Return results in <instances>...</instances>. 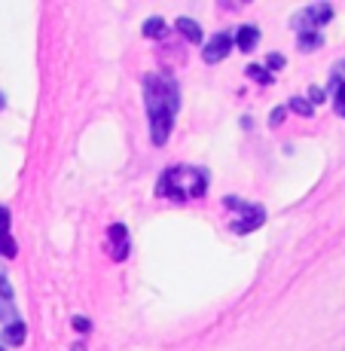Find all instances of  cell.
Here are the masks:
<instances>
[{
    "mask_svg": "<svg viewBox=\"0 0 345 351\" xmlns=\"http://www.w3.org/2000/svg\"><path fill=\"white\" fill-rule=\"evenodd\" d=\"M144 101H147V119H150V141L162 147L171 138V125L180 107L178 83L168 77H144Z\"/></svg>",
    "mask_w": 345,
    "mask_h": 351,
    "instance_id": "6da1fadb",
    "label": "cell"
},
{
    "mask_svg": "<svg viewBox=\"0 0 345 351\" xmlns=\"http://www.w3.org/2000/svg\"><path fill=\"white\" fill-rule=\"evenodd\" d=\"M205 193H208V171L195 165L165 168L156 184L159 199H171V202H193V199H202Z\"/></svg>",
    "mask_w": 345,
    "mask_h": 351,
    "instance_id": "7a4b0ae2",
    "label": "cell"
},
{
    "mask_svg": "<svg viewBox=\"0 0 345 351\" xmlns=\"http://www.w3.org/2000/svg\"><path fill=\"white\" fill-rule=\"evenodd\" d=\"M333 19V6L330 3H312L306 6V10H300L294 19H290V25H294L296 37L300 34H321L324 25Z\"/></svg>",
    "mask_w": 345,
    "mask_h": 351,
    "instance_id": "3957f363",
    "label": "cell"
},
{
    "mask_svg": "<svg viewBox=\"0 0 345 351\" xmlns=\"http://www.w3.org/2000/svg\"><path fill=\"white\" fill-rule=\"evenodd\" d=\"M239 214H241V217L229 223V226H233V232H239V235L254 232V229H260L263 223H266V211H263V205H254V202H248Z\"/></svg>",
    "mask_w": 345,
    "mask_h": 351,
    "instance_id": "277c9868",
    "label": "cell"
},
{
    "mask_svg": "<svg viewBox=\"0 0 345 351\" xmlns=\"http://www.w3.org/2000/svg\"><path fill=\"white\" fill-rule=\"evenodd\" d=\"M229 49H233V31H220L205 43L202 58H205V64H217V62H223V58L229 56Z\"/></svg>",
    "mask_w": 345,
    "mask_h": 351,
    "instance_id": "5b68a950",
    "label": "cell"
},
{
    "mask_svg": "<svg viewBox=\"0 0 345 351\" xmlns=\"http://www.w3.org/2000/svg\"><path fill=\"white\" fill-rule=\"evenodd\" d=\"M107 251H110V260L117 263H123L128 256V229L123 223L107 226Z\"/></svg>",
    "mask_w": 345,
    "mask_h": 351,
    "instance_id": "8992f818",
    "label": "cell"
},
{
    "mask_svg": "<svg viewBox=\"0 0 345 351\" xmlns=\"http://www.w3.org/2000/svg\"><path fill=\"white\" fill-rule=\"evenodd\" d=\"M257 43H260V28L257 25H241V28L233 31V46H239L241 52H254Z\"/></svg>",
    "mask_w": 345,
    "mask_h": 351,
    "instance_id": "52a82bcc",
    "label": "cell"
},
{
    "mask_svg": "<svg viewBox=\"0 0 345 351\" xmlns=\"http://www.w3.org/2000/svg\"><path fill=\"white\" fill-rule=\"evenodd\" d=\"M25 336H28V324H22V321H10V324H3V333H0V339H3V346H12V348H19L25 342Z\"/></svg>",
    "mask_w": 345,
    "mask_h": 351,
    "instance_id": "ba28073f",
    "label": "cell"
},
{
    "mask_svg": "<svg viewBox=\"0 0 345 351\" xmlns=\"http://www.w3.org/2000/svg\"><path fill=\"white\" fill-rule=\"evenodd\" d=\"M174 28H178L180 34H184L187 43H202V37H205V31H202V25L195 22V19L189 16H180L178 22H174Z\"/></svg>",
    "mask_w": 345,
    "mask_h": 351,
    "instance_id": "9c48e42d",
    "label": "cell"
},
{
    "mask_svg": "<svg viewBox=\"0 0 345 351\" xmlns=\"http://www.w3.org/2000/svg\"><path fill=\"white\" fill-rule=\"evenodd\" d=\"M141 31H144V37H147V40H162V37L168 34V25H165V19L153 16V19H147L144 28H141Z\"/></svg>",
    "mask_w": 345,
    "mask_h": 351,
    "instance_id": "30bf717a",
    "label": "cell"
},
{
    "mask_svg": "<svg viewBox=\"0 0 345 351\" xmlns=\"http://www.w3.org/2000/svg\"><path fill=\"white\" fill-rule=\"evenodd\" d=\"M330 92H333V104H336V113L345 117V80H330Z\"/></svg>",
    "mask_w": 345,
    "mask_h": 351,
    "instance_id": "8fae6325",
    "label": "cell"
},
{
    "mask_svg": "<svg viewBox=\"0 0 345 351\" xmlns=\"http://www.w3.org/2000/svg\"><path fill=\"white\" fill-rule=\"evenodd\" d=\"M19 254V245H16V239L10 235V229H3L0 232V256H6V260H12V256Z\"/></svg>",
    "mask_w": 345,
    "mask_h": 351,
    "instance_id": "7c38bea8",
    "label": "cell"
},
{
    "mask_svg": "<svg viewBox=\"0 0 345 351\" xmlns=\"http://www.w3.org/2000/svg\"><path fill=\"white\" fill-rule=\"evenodd\" d=\"M321 43H324V37H321V34H300V37H296V46H300L302 52L321 49Z\"/></svg>",
    "mask_w": 345,
    "mask_h": 351,
    "instance_id": "4fadbf2b",
    "label": "cell"
},
{
    "mask_svg": "<svg viewBox=\"0 0 345 351\" xmlns=\"http://www.w3.org/2000/svg\"><path fill=\"white\" fill-rule=\"evenodd\" d=\"M287 110L300 113V117H312V113H315V107L309 104L306 98H290V101H287Z\"/></svg>",
    "mask_w": 345,
    "mask_h": 351,
    "instance_id": "5bb4252c",
    "label": "cell"
},
{
    "mask_svg": "<svg viewBox=\"0 0 345 351\" xmlns=\"http://www.w3.org/2000/svg\"><path fill=\"white\" fill-rule=\"evenodd\" d=\"M248 77L257 80L260 86H269V83H272V73H269L266 67H260V64H248Z\"/></svg>",
    "mask_w": 345,
    "mask_h": 351,
    "instance_id": "9a60e30c",
    "label": "cell"
},
{
    "mask_svg": "<svg viewBox=\"0 0 345 351\" xmlns=\"http://www.w3.org/2000/svg\"><path fill=\"white\" fill-rule=\"evenodd\" d=\"M12 300H16V293H12L10 278H6V272H0V302H3V306H12Z\"/></svg>",
    "mask_w": 345,
    "mask_h": 351,
    "instance_id": "2e32d148",
    "label": "cell"
},
{
    "mask_svg": "<svg viewBox=\"0 0 345 351\" xmlns=\"http://www.w3.org/2000/svg\"><path fill=\"white\" fill-rule=\"evenodd\" d=\"M309 104H324V101H327V89H321V86H312V89H309Z\"/></svg>",
    "mask_w": 345,
    "mask_h": 351,
    "instance_id": "e0dca14e",
    "label": "cell"
},
{
    "mask_svg": "<svg viewBox=\"0 0 345 351\" xmlns=\"http://www.w3.org/2000/svg\"><path fill=\"white\" fill-rule=\"evenodd\" d=\"M284 64H287V62H284L281 52H272V56H266V71H281Z\"/></svg>",
    "mask_w": 345,
    "mask_h": 351,
    "instance_id": "ac0fdd59",
    "label": "cell"
},
{
    "mask_svg": "<svg viewBox=\"0 0 345 351\" xmlns=\"http://www.w3.org/2000/svg\"><path fill=\"white\" fill-rule=\"evenodd\" d=\"M73 330H80V333H89V330H92V321L89 318H83V315H73Z\"/></svg>",
    "mask_w": 345,
    "mask_h": 351,
    "instance_id": "d6986e66",
    "label": "cell"
},
{
    "mask_svg": "<svg viewBox=\"0 0 345 351\" xmlns=\"http://www.w3.org/2000/svg\"><path fill=\"white\" fill-rule=\"evenodd\" d=\"M223 205L229 208V211H241V208L248 205L245 199H239V195H226V199H223Z\"/></svg>",
    "mask_w": 345,
    "mask_h": 351,
    "instance_id": "ffe728a7",
    "label": "cell"
},
{
    "mask_svg": "<svg viewBox=\"0 0 345 351\" xmlns=\"http://www.w3.org/2000/svg\"><path fill=\"white\" fill-rule=\"evenodd\" d=\"M284 117H287V107H275V110L269 113V125H281Z\"/></svg>",
    "mask_w": 345,
    "mask_h": 351,
    "instance_id": "44dd1931",
    "label": "cell"
},
{
    "mask_svg": "<svg viewBox=\"0 0 345 351\" xmlns=\"http://www.w3.org/2000/svg\"><path fill=\"white\" fill-rule=\"evenodd\" d=\"M6 226H10V208H3V205H0V232H3Z\"/></svg>",
    "mask_w": 345,
    "mask_h": 351,
    "instance_id": "7402d4cb",
    "label": "cell"
},
{
    "mask_svg": "<svg viewBox=\"0 0 345 351\" xmlns=\"http://www.w3.org/2000/svg\"><path fill=\"white\" fill-rule=\"evenodd\" d=\"M333 77H336V80H345V62H340V64L333 67Z\"/></svg>",
    "mask_w": 345,
    "mask_h": 351,
    "instance_id": "603a6c76",
    "label": "cell"
},
{
    "mask_svg": "<svg viewBox=\"0 0 345 351\" xmlns=\"http://www.w3.org/2000/svg\"><path fill=\"white\" fill-rule=\"evenodd\" d=\"M71 351H89V348H86L83 342H77V346H71Z\"/></svg>",
    "mask_w": 345,
    "mask_h": 351,
    "instance_id": "cb8c5ba5",
    "label": "cell"
},
{
    "mask_svg": "<svg viewBox=\"0 0 345 351\" xmlns=\"http://www.w3.org/2000/svg\"><path fill=\"white\" fill-rule=\"evenodd\" d=\"M3 315H6V306H3V302H0V321H3Z\"/></svg>",
    "mask_w": 345,
    "mask_h": 351,
    "instance_id": "d4e9b609",
    "label": "cell"
},
{
    "mask_svg": "<svg viewBox=\"0 0 345 351\" xmlns=\"http://www.w3.org/2000/svg\"><path fill=\"white\" fill-rule=\"evenodd\" d=\"M3 104H6V98H3V95H0V107H3Z\"/></svg>",
    "mask_w": 345,
    "mask_h": 351,
    "instance_id": "484cf974",
    "label": "cell"
},
{
    "mask_svg": "<svg viewBox=\"0 0 345 351\" xmlns=\"http://www.w3.org/2000/svg\"><path fill=\"white\" fill-rule=\"evenodd\" d=\"M0 351H3V348H0Z\"/></svg>",
    "mask_w": 345,
    "mask_h": 351,
    "instance_id": "4316f807",
    "label": "cell"
}]
</instances>
